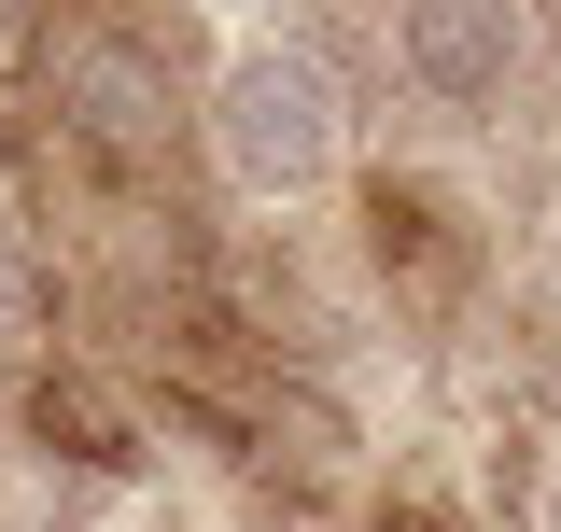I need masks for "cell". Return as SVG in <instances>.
Returning a JSON list of instances; mask_svg holds the SVG:
<instances>
[{
    "label": "cell",
    "instance_id": "6da1fadb",
    "mask_svg": "<svg viewBox=\"0 0 561 532\" xmlns=\"http://www.w3.org/2000/svg\"><path fill=\"white\" fill-rule=\"evenodd\" d=\"M197 140H210V169H225L239 197L295 210V197H323L351 169V84L309 57V43H239V57L197 84Z\"/></svg>",
    "mask_w": 561,
    "mask_h": 532
},
{
    "label": "cell",
    "instance_id": "7a4b0ae2",
    "mask_svg": "<svg viewBox=\"0 0 561 532\" xmlns=\"http://www.w3.org/2000/svg\"><path fill=\"white\" fill-rule=\"evenodd\" d=\"M43 113H57V140L84 169H113V183H154L169 140L197 127L183 70L140 43V14H70L57 43H43Z\"/></svg>",
    "mask_w": 561,
    "mask_h": 532
},
{
    "label": "cell",
    "instance_id": "3957f363",
    "mask_svg": "<svg viewBox=\"0 0 561 532\" xmlns=\"http://www.w3.org/2000/svg\"><path fill=\"white\" fill-rule=\"evenodd\" d=\"M0 435H28L43 463L99 476V490H127V476H140V406L113 393L99 365H28V379H14V406H0Z\"/></svg>",
    "mask_w": 561,
    "mask_h": 532
},
{
    "label": "cell",
    "instance_id": "277c9868",
    "mask_svg": "<svg viewBox=\"0 0 561 532\" xmlns=\"http://www.w3.org/2000/svg\"><path fill=\"white\" fill-rule=\"evenodd\" d=\"M393 70H408L435 113H491L519 84V14L505 0H408L393 14Z\"/></svg>",
    "mask_w": 561,
    "mask_h": 532
},
{
    "label": "cell",
    "instance_id": "5b68a950",
    "mask_svg": "<svg viewBox=\"0 0 561 532\" xmlns=\"http://www.w3.org/2000/svg\"><path fill=\"white\" fill-rule=\"evenodd\" d=\"M225 435H239V449H253L267 476H295V490L351 476V449H365V435H351V406L323 393L309 365H253V379L225 393Z\"/></svg>",
    "mask_w": 561,
    "mask_h": 532
},
{
    "label": "cell",
    "instance_id": "8992f818",
    "mask_svg": "<svg viewBox=\"0 0 561 532\" xmlns=\"http://www.w3.org/2000/svg\"><path fill=\"white\" fill-rule=\"evenodd\" d=\"M43 336V266H28V239H0V365Z\"/></svg>",
    "mask_w": 561,
    "mask_h": 532
},
{
    "label": "cell",
    "instance_id": "52a82bcc",
    "mask_svg": "<svg viewBox=\"0 0 561 532\" xmlns=\"http://www.w3.org/2000/svg\"><path fill=\"white\" fill-rule=\"evenodd\" d=\"M365 532H435V519H365Z\"/></svg>",
    "mask_w": 561,
    "mask_h": 532
},
{
    "label": "cell",
    "instance_id": "ba28073f",
    "mask_svg": "<svg viewBox=\"0 0 561 532\" xmlns=\"http://www.w3.org/2000/svg\"><path fill=\"white\" fill-rule=\"evenodd\" d=\"M534 532H561V505H548V519H534Z\"/></svg>",
    "mask_w": 561,
    "mask_h": 532
}]
</instances>
